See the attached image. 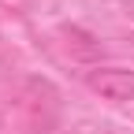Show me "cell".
<instances>
[{"label": "cell", "mask_w": 134, "mask_h": 134, "mask_svg": "<svg viewBox=\"0 0 134 134\" xmlns=\"http://www.w3.org/2000/svg\"><path fill=\"white\" fill-rule=\"evenodd\" d=\"M19 108L26 115V123L34 130H52L60 123V93L52 90V82H45V78H30L23 93H19Z\"/></svg>", "instance_id": "obj_1"}, {"label": "cell", "mask_w": 134, "mask_h": 134, "mask_svg": "<svg viewBox=\"0 0 134 134\" xmlns=\"http://www.w3.org/2000/svg\"><path fill=\"white\" fill-rule=\"evenodd\" d=\"M90 90L100 93L104 100H134V71L127 67H100L90 71Z\"/></svg>", "instance_id": "obj_2"}, {"label": "cell", "mask_w": 134, "mask_h": 134, "mask_svg": "<svg viewBox=\"0 0 134 134\" xmlns=\"http://www.w3.org/2000/svg\"><path fill=\"white\" fill-rule=\"evenodd\" d=\"M60 37H63L67 52H71L75 60H82V63L100 60V41L93 37L90 30H82V26H60Z\"/></svg>", "instance_id": "obj_3"}]
</instances>
